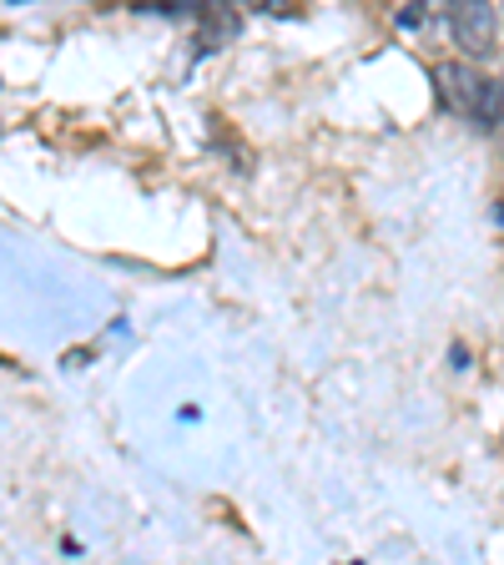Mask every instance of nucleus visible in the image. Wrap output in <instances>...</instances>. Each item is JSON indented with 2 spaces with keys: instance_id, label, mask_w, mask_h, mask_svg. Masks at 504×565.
I'll return each mask as SVG.
<instances>
[{
  "instance_id": "obj_1",
  "label": "nucleus",
  "mask_w": 504,
  "mask_h": 565,
  "mask_svg": "<svg viewBox=\"0 0 504 565\" xmlns=\"http://www.w3.org/2000/svg\"><path fill=\"white\" fill-rule=\"evenodd\" d=\"M435 92L439 102H444V111H454V117H464L470 127H500L504 117V82H494V76H484L480 66H470V56L464 61H444V66L435 71Z\"/></svg>"
},
{
  "instance_id": "obj_2",
  "label": "nucleus",
  "mask_w": 504,
  "mask_h": 565,
  "mask_svg": "<svg viewBox=\"0 0 504 565\" xmlns=\"http://www.w3.org/2000/svg\"><path fill=\"white\" fill-rule=\"evenodd\" d=\"M449 35L464 56H490L500 41V15L490 0H449Z\"/></svg>"
}]
</instances>
